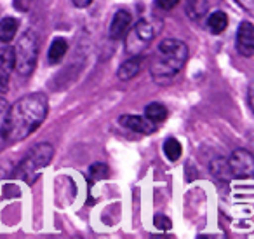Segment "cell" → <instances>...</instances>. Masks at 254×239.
Here are the masks:
<instances>
[{
    "mask_svg": "<svg viewBox=\"0 0 254 239\" xmlns=\"http://www.w3.org/2000/svg\"><path fill=\"white\" fill-rule=\"evenodd\" d=\"M47 112H49V103H47V96L42 93H32L19 98L9 109L5 140L21 141L28 138L44 122Z\"/></svg>",
    "mask_w": 254,
    "mask_h": 239,
    "instance_id": "6da1fadb",
    "label": "cell"
},
{
    "mask_svg": "<svg viewBox=\"0 0 254 239\" xmlns=\"http://www.w3.org/2000/svg\"><path fill=\"white\" fill-rule=\"evenodd\" d=\"M188 60V47L178 39H166L159 44L157 53L153 54L150 72L152 77L159 84L169 82L178 72L183 68Z\"/></svg>",
    "mask_w": 254,
    "mask_h": 239,
    "instance_id": "7a4b0ae2",
    "label": "cell"
},
{
    "mask_svg": "<svg viewBox=\"0 0 254 239\" xmlns=\"http://www.w3.org/2000/svg\"><path fill=\"white\" fill-rule=\"evenodd\" d=\"M54 148L51 143H39L26 154V157L16 166L12 178H18L26 182L28 185L37 182L40 175H42L44 168L49 166V162L53 161Z\"/></svg>",
    "mask_w": 254,
    "mask_h": 239,
    "instance_id": "3957f363",
    "label": "cell"
},
{
    "mask_svg": "<svg viewBox=\"0 0 254 239\" xmlns=\"http://www.w3.org/2000/svg\"><path fill=\"white\" fill-rule=\"evenodd\" d=\"M12 49H14V70H18V74L23 75V77L30 75L35 70L37 60H39V35L28 30L19 37L18 44Z\"/></svg>",
    "mask_w": 254,
    "mask_h": 239,
    "instance_id": "277c9868",
    "label": "cell"
},
{
    "mask_svg": "<svg viewBox=\"0 0 254 239\" xmlns=\"http://www.w3.org/2000/svg\"><path fill=\"white\" fill-rule=\"evenodd\" d=\"M155 37V28L146 19H139L132 30L126 35V51L131 56H141V53L150 46Z\"/></svg>",
    "mask_w": 254,
    "mask_h": 239,
    "instance_id": "5b68a950",
    "label": "cell"
},
{
    "mask_svg": "<svg viewBox=\"0 0 254 239\" xmlns=\"http://www.w3.org/2000/svg\"><path fill=\"white\" fill-rule=\"evenodd\" d=\"M228 168L235 178H251L254 175V159L253 154L246 148L235 150L228 159Z\"/></svg>",
    "mask_w": 254,
    "mask_h": 239,
    "instance_id": "8992f818",
    "label": "cell"
},
{
    "mask_svg": "<svg viewBox=\"0 0 254 239\" xmlns=\"http://www.w3.org/2000/svg\"><path fill=\"white\" fill-rule=\"evenodd\" d=\"M14 72V49L9 44L0 47V95L9 89V81Z\"/></svg>",
    "mask_w": 254,
    "mask_h": 239,
    "instance_id": "52a82bcc",
    "label": "cell"
},
{
    "mask_svg": "<svg viewBox=\"0 0 254 239\" xmlns=\"http://www.w3.org/2000/svg\"><path fill=\"white\" fill-rule=\"evenodd\" d=\"M237 51L244 58H251L254 54V28L249 21L240 23L237 30Z\"/></svg>",
    "mask_w": 254,
    "mask_h": 239,
    "instance_id": "ba28073f",
    "label": "cell"
},
{
    "mask_svg": "<svg viewBox=\"0 0 254 239\" xmlns=\"http://www.w3.org/2000/svg\"><path fill=\"white\" fill-rule=\"evenodd\" d=\"M119 122L120 126L127 127V129L136 131V133H141V134H150L153 131H157V124H153L150 119L143 116H132V114H124V116L119 117Z\"/></svg>",
    "mask_w": 254,
    "mask_h": 239,
    "instance_id": "9c48e42d",
    "label": "cell"
},
{
    "mask_svg": "<svg viewBox=\"0 0 254 239\" xmlns=\"http://www.w3.org/2000/svg\"><path fill=\"white\" fill-rule=\"evenodd\" d=\"M131 23H132V16L131 12L127 11H117L112 18V23H110V39L112 40H120L127 35V32L131 30Z\"/></svg>",
    "mask_w": 254,
    "mask_h": 239,
    "instance_id": "30bf717a",
    "label": "cell"
},
{
    "mask_svg": "<svg viewBox=\"0 0 254 239\" xmlns=\"http://www.w3.org/2000/svg\"><path fill=\"white\" fill-rule=\"evenodd\" d=\"M141 70V56H131L129 60H126L117 70V77L120 81H131Z\"/></svg>",
    "mask_w": 254,
    "mask_h": 239,
    "instance_id": "8fae6325",
    "label": "cell"
},
{
    "mask_svg": "<svg viewBox=\"0 0 254 239\" xmlns=\"http://www.w3.org/2000/svg\"><path fill=\"white\" fill-rule=\"evenodd\" d=\"M19 28V21L16 18H4L0 21V42L9 44L16 37Z\"/></svg>",
    "mask_w": 254,
    "mask_h": 239,
    "instance_id": "7c38bea8",
    "label": "cell"
},
{
    "mask_svg": "<svg viewBox=\"0 0 254 239\" xmlns=\"http://www.w3.org/2000/svg\"><path fill=\"white\" fill-rule=\"evenodd\" d=\"M167 109L166 105H162V103L159 102H153V103H148L145 109V117L146 119H150L153 124H160L164 122V120L167 119Z\"/></svg>",
    "mask_w": 254,
    "mask_h": 239,
    "instance_id": "4fadbf2b",
    "label": "cell"
},
{
    "mask_svg": "<svg viewBox=\"0 0 254 239\" xmlns=\"http://www.w3.org/2000/svg\"><path fill=\"white\" fill-rule=\"evenodd\" d=\"M207 26L212 33H216V35H218V33H223L226 26H228V16H226L223 11H214L212 14H209Z\"/></svg>",
    "mask_w": 254,
    "mask_h": 239,
    "instance_id": "5bb4252c",
    "label": "cell"
},
{
    "mask_svg": "<svg viewBox=\"0 0 254 239\" xmlns=\"http://www.w3.org/2000/svg\"><path fill=\"white\" fill-rule=\"evenodd\" d=\"M68 51V42L64 39H54L49 47V63H60Z\"/></svg>",
    "mask_w": 254,
    "mask_h": 239,
    "instance_id": "9a60e30c",
    "label": "cell"
},
{
    "mask_svg": "<svg viewBox=\"0 0 254 239\" xmlns=\"http://www.w3.org/2000/svg\"><path fill=\"white\" fill-rule=\"evenodd\" d=\"M211 173L219 180V182H228V178L232 176L228 168V161L223 157H218L216 161L211 162Z\"/></svg>",
    "mask_w": 254,
    "mask_h": 239,
    "instance_id": "2e32d148",
    "label": "cell"
},
{
    "mask_svg": "<svg viewBox=\"0 0 254 239\" xmlns=\"http://www.w3.org/2000/svg\"><path fill=\"white\" fill-rule=\"evenodd\" d=\"M181 152H183V148H181L180 141L176 138H167L166 143H164V154H166V157L169 161H178L181 157Z\"/></svg>",
    "mask_w": 254,
    "mask_h": 239,
    "instance_id": "e0dca14e",
    "label": "cell"
},
{
    "mask_svg": "<svg viewBox=\"0 0 254 239\" xmlns=\"http://www.w3.org/2000/svg\"><path fill=\"white\" fill-rule=\"evenodd\" d=\"M9 102L0 96V140H5V127H7V117H9Z\"/></svg>",
    "mask_w": 254,
    "mask_h": 239,
    "instance_id": "ac0fdd59",
    "label": "cell"
},
{
    "mask_svg": "<svg viewBox=\"0 0 254 239\" xmlns=\"http://www.w3.org/2000/svg\"><path fill=\"white\" fill-rule=\"evenodd\" d=\"M205 9H207V5H205L204 0H188V14L191 18H202Z\"/></svg>",
    "mask_w": 254,
    "mask_h": 239,
    "instance_id": "d6986e66",
    "label": "cell"
},
{
    "mask_svg": "<svg viewBox=\"0 0 254 239\" xmlns=\"http://www.w3.org/2000/svg\"><path fill=\"white\" fill-rule=\"evenodd\" d=\"M89 175H91L92 180H101V178H106L110 175L108 171V166L106 164H101V162H96L89 168Z\"/></svg>",
    "mask_w": 254,
    "mask_h": 239,
    "instance_id": "ffe728a7",
    "label": "cell"
},
{
    "mask_svg": "<svg viewBox=\"0 0 254 239\" xmlns=\"http://www.w3.org/2000/svg\"><path fill=\"white\" fill-rule=\"evenodd\" d=\"M155 225L162 231H167V229H171V218L164 217V215H155Z\"/></svg>",
    "mask_w": 254,
    "mask_h": 239,
    "instance_id": "44dd1931",
    "label": "cell"
},
{
    "mask_svg": "<svg viewBox=\"0 0 254 239\" xmlns=\"http://www.w3.org/2000/svg\"><path fill=\"white\" fill-rule=\"evenodd\" d=\"M180 4V0H157V5L164 11H171Z\"/></svg>",
    "mask_w": 254,
    "mask_h": 239,
    "instance_id": "7402d4cb",
    "label": "cell"
},
{
    "mask_svg": "<svg viewBox=\"0 0 254 239\" xmlns=\"http://www.w3.org/2000/svg\"><path fill=\"white\" fill-rule=\"evenodd\" d=\"M235 2L242 9H246L247 12H253L254 11V0H235Z\"/></svg>",
    "mask_w": 254,
    "mask_h": 239,
    "instance_id": "603a6c76",
    "label": "cell"
},
{
    "mask_svg": "<svg viewBox=\"0 0 254 239\" xmlns=\"http://www.w3.org/2000/svg\"><path fill=\"white\" fill-rule=\"evenodd\" d=\"M12 166H9L7 161H0V178H5V176H9V169H11Z\"/></svg>",
    "mask_w": 254,
    "mask_h": 239,
    "instance_id": "cb8c5ba5",
    "label": "cell"
},
{
    "mask_svg": "<svg viewBox=\"0 0 254 239\" xmlns=\"http://www.w3.org/2000/svg\"><path fill=\"white\" fill-rule=\"evenodd\" d=\"M32 4V0H16L14 7L19 9V11H28V5Z\"/></svg>",
    "mask_w": 254,
    "mask_h": 239,
    "instance_id": "d4e9b609",
    "label": "cell"
},
{
    "mask_svg": "<svg viewBox=\"0 0 254 239\" xmlns=\"http://www.w3.org/2000/svg\"><path fill=\"white\" fill-rule=\"evenodd\" d=\"M71 4H73L75 7H78V9H85V7H89V5L92 4V0H71Z\"/></svg>",
    "mask_w": 254,
    "mask_h": 239,
    "instance_id": "484cf974",
    "label": "cell"
},
{
    "mask_svg": "<svg viewBox=\"0 0 254 239\" xmlns=\"http://www.w3.org/2000/svg\"><path fill=\"white\" fill-rule=\"evenodd\" d=\"M247 102H249V109L253 110V86H249L247 89Z\"/></svg>",
    "mask_w": 254,
    "mask_h": 239,
    "instance_id": "4316f807",
    "label": "cell"
}]
</instances>
